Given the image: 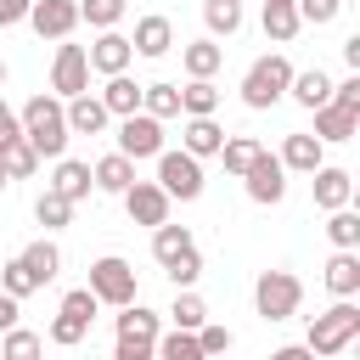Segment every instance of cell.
I'll list each match as a JSON object with an SVG mask.
<instances>
[{
    "instance_id": "38",
    "label": "cell",
    "mask_w": 360,
    "mask_h": 360,
    "mask_svg": "<svg viewBox=\"0 0 360 360\" xmlns=\"http://www.w3.org/2000/svg\"><path fill=\"white\" fill-rule=\"evenodd\" d=\"M0 292H11V298L22 304L28 292H39V281H34V270H28L22 259H6V264H0Z\"/></svg>"
},
{
    "instance_id": "41",
    "label": "cell",
    "mask_w": 360,
    "mask_h": 360,
    "mask_svg": "<svg viewBox=\"0 0 360 360\" xmlns=\"http://www.w3.org/2000/svg\"><path fill=\"white\" fill-rule=\"evenodd\" d=\"M96 309H101V298H96L90 287H73V292H62V315H73L79 326H90V321H96Z\"/></svg>"
},
{
    "instance_id": "9",
    "label": "cell",
    "mask_w": 360,
    "mask_h": 360,
    "mask_svg": "<svg viewBox=\"0 0 360 360\" xmlns=\"http://www.w3.org/2000/svg\"><path fill=\"white\" fill-rule=\"evenodd\" d=\"M248 197L259 202V208H276L281 197H287V169H281V158L276 152H259L253 163H248Z\"/></svg>"
},
{
    "instance_id": "43",
    "label": "cell",
    "mask_w": 360,
    "mask_h": 360,
    "mask_svg": "<svg viewBox=\"0 0 360 360\" xmlns=\"http://www.w3.org/2000/svg\"><path fill=\"white\" fill-rule=\"evenodd\" d=\"M84 332H90V326H79L73 315H62V309H56V321H51V343H56V349H79V343H84Z\"/></svg>"
},
{
    "instance_id": "5",
    "label": "cell",
    "mask_w": 360,
    "mask_h": 360,
    "mask_svg": "<svg viewBox=\"0 0 360 360\" xmlns=\"http://www.w3.org/2000/svg\"><path fill=\"white\" fill-rule=\"evenodd\" d=\"M152 343H158V315L146 304H135V298L118 304V343H112V354L118 360H146Z\"/></svg>"
},
{
    "instance_id": "24",
    "label": "cell",
    "mask_w": 360,
    "mask_h": 360,
    "mask_svg": "<svg viewBox=\"0 0 360 360\" xmlns=\"http://www.w3.org/2000/svg\"><path fill=\"white\" fill-rule=\"evenodd\" d=\"M321 152H326V146H321V141H315V135H287V141H281V152H276V158H281V169H298V174H309V169H315V163H326V158H321Z\"/></svg>"
},
{
    "instance_id": "8",
    "label": "cell",
    "mask_w": 360,
    "mask_h": 360,
    "mask_svg": "<svg viewBox=\"0 0 360 360\" xmlns=\"http://www.w3.org/2000/svg\"><path fill=\"white\" fill-rule=\"evenodd\" d=\"M84 287H90L101 304H112V309H118V304H129V298H135V270H129V259L107 253V259H96V264H90V281H84Z\"/></svg>"
},
{
    "instance_id": "47",
    "label": "cell",
    "mask_w": 360,
    "mask_h": 360,
    "mask_svg": "<svg viewBox=\"0 0 360 360\" xmlns=\"http://www.w3.org/2000/svg\"><path fill=\"white\" fill-rule=\"evenodd\" d=\"M22 17H28V0H0V28H11Z\"/></svg>"
},
{
    "instance_id": "50",
    "label": "cell",
    "mask_w": 360,
    "mask_h": 360,
    "mask_svg": "<svg viewBox=\"0 0 360 360\" xmlns=\"http://www.w3.org/2000/svg\"><path fill=\"white\" fill-rule=\"evenodd\" d=\"M6 186H11V174H6V163H0V191H6Z\"/></svg>"
},
{
    "instance_id": "12",
    "label": "cell",
    "mask_w": 360,
    "mask_h": 360,
    "mask_svg": "<svg viewBox=\"0 0 360 360\" xmlns=\"http://www.w3.org/2000/svg\"><path fill=\"white\" fill-rule=\"evenodd\" d=\"M51 90L68 101L79 90H90V56L84 45H56V62H51Z\"/></svg>"
},
{
    "instance_id": "2",
    "label": "cell",
    "mask_w": 360,
    "mask_h": 360,
    "mask_svg": "<svg viewBox=\"0 0 360 360\" xmlns=\"http://www.w3.org/2000/svg\"><path fill=\"white\" fill-rule=\"evenodd\" d=\"M354 338H360V304H354V298H338L326 315H309V338H304V349L326 360V354H343Z\"/></svg>"
},
{
    "instance_id": "30",
    "label": "cell",
    "mask_w": 360,
    "mask_h": 360,
    "mask_svg": "<svg viewBox=\"0 0 360 360\" xmlns=\"http://www.w3.org/2000/svg\"><path fill=\"white\" fill-rule=\"evenodd\" d=\"M202 22H208V34L219 39H231L236 28H242V0H202Z\"/></svg>"
},
{
    "instance_id": "21",
    "label": "cell",
    "mask_w": 360,
    "mask_h": 360,
    "mask_svg": "<svg viewBox=\"0 0 360 360\" xmlns=\"http://www.w3.org/2000/svg\"><path fill=\"white\" fill-rule=\"evenodd\" d=\"M287 96L298 101V107H321V101H332V79H326V68H292V84H287Z\"/></svg>"
},
{
    "instance_id": "34",
    "label": "cell",
    "mask_w": 360,
    "mask_h": 360,
    "mask_svg": "<svg viewBox=\"0 0 360 360\" xmlns=\"http://www.w3.org/2000/svg\"><path fill=\"white\" fill-rule=\"evenodd\" d=\"M326 236L332 248H360V214L343 202V208H326Z\"/></svg>"
},
{
    "instance_id": "49",
    "label": "cell",
    "mask_w": 360,
    "mask_h": 360,
    "mask_svg": "<svg viewBox=\"0 0 360 360\" xmlns=\"http://www.w3.org/2000/svg\"><path fill=\"white\" fill-rule=\"evenodd\" d=\"M343 62L360 73V34H354V39H343Z\"/></svg>"
},
{
    "instance_id": "40",
    "label": "cell",
    "mask_w": 360,
    "mask_h": 360,
    "mask_svg": "<svg viewBox=\"0 0 360 360\" xmlns=\"http://www.w3.org/2000/svg\"><path fill=\"white\" fill-rule=\"evenodd\" d=\"M163 276H169L174 287H197V276H202V253H197V248H186V253H174V259L163 264Z\"/></svg>"
},
{
    "instance_id": "26",
    "label": "cell",
    "mask_w": 360,
    "mask_h": 360,
    "mask_svg": "<svg viewBox=\"0 0 360 360\" xmlns=\"http://www.w3.org/2000/svg\"><path fill=\"white\" fill-rule=\"evenodd\" d=\"M298 28H304V22H298V6H292V0H264V39L287 45Z\"/></svg>"
},
{
    "instance_id": "39",
    "label": "cell",
    "mask_w": 360,
    "mask_h": 360,
    "mask_svg": "<svg viewBox=\"0 0 360 360\" xmlns=\"http://www.w3.org/2000/svg\"><path fill=\"white\" fill-rule=\"evenodd\" d=\"M79 22H90V28H118V22H124V0H79Z\"/></svg>"
},
{
    "instance_id": "28",
    "label": "cell",
    "mask_w": 360,
    "mask_h": 360,
    "mask_svg": "<svg viewBox=\"0 0 360 360\" xmlns=\"http://www.w3.org/2000/svg\"><path fill=\"white\" fill-rule=\"evenodd\" d=\"M259 152H264V146H259L253 135H225V141H219V158H225V174H236V180L248 174V163H253Z\"/></svg>"
},
{
    "instance_id": "18",
    "label": "cell",
    "mask_w": 360,
    "mask_h": 360,
    "mask_svg": "<svg viewBox=\"0 0 360 360\" xmlns=\"http://www.w3.org/2000/svg\"><path fill=\"white\" fill-rule=\"evenodd\" d=\"M129 45H135V56H169V51H174V22L152 11V17H141V22H135Z\"/></svg>"
},
{
    "instance_id": "11",
    "label": "cell",
    "mask_w": 360,
    "mask_h": 360,
    "mask_svg": "<svg viewBox=\"0 0 360 360\" xmlns=\"http://www.w3.org/2000/svg\"><path fill=\"white\" fill-rule=\"evenodd\" d=\"M39 39H68L79 28V0H28V17Z\"/></svg>"
},
{
    "instance_id": "32",
    "label": "cell",
    "mask_w": 360,
    "mask_h": 360,
    "mask_svg": "<svg viewBox=\"0 0 360 360\" xmlns=\"http://www.w3.org/2000/svg\"><path fill=\"white\" fill-rule=\"evenodd\" d=\"M219 107V84L214 79H191L186 90H180V112L186 118H202V112H214Z\"/></svg>"
},
{
    "instance_id": "42",
    "label": "cell",
    "mask_w": 360,
    "mask_h": 360,
    "mask_svg": "<svg viewBox=\"0 0 360 360\" xmlns=\"http://www.w3.org/2000/svg\"><path fill=\"white\" fill-rule=\"evenodd\" d=\"M0 354H6V360H34V354H39V338L22 332V326H6V332H0Z\"/></svg>"
},
{
    "instance_id": "45",
    "label": "cell",
    "mask_w": 360,
    "mask_h": 360,
    "mask_svg": "<svg viewBox=\"0 0 360 360\" xmlns=\"http://www.w3.org/2000/svg\"><path fill=\"white\" fill-rule=\"evenodd\" d=\"M292 6H298V22H315V28L343 11V0H292Z\"/></svg>"
},
{
    "instance_id": "25",
    "label": "cell",
    "mask_w": 360,
    "mask_h": 360,
    "mask_svg": "<svg viewBox=\"0 0 360 360\" xmlns=\"http://www.w3.org/2000/svg\"><path fill=\"white\" fill-rule=\"evenodd\" d=\"M90 180H96V191H112V197H118V191L135 180V158H124V152H107V158L90 169Z\"/></svg>"
},
{
    "instance_id": "1",
    "label": "cell",
    "mask_w": 360,
    "mask_h": 360,
    "mask_svg": "<svg viewBox=\"0 0 360 360\" xmlns=\"http://www.w3.org/2000/svg\"><path fill=\"white\" fill-rule=\"evenodd\" d=\"M22 118V135H28V146L39 152V158H62L68 152V141H73V129H68V112H62V96H28V107L17 112Z\"/></svg>"
},
{
    "instance_id": "37",
    "label": "cell",
    "mask_w": 360,
    "mask_h": 360,
    "mask_svg": "<svg viewBox=\"0 0 360 360\" xmlns=\"http://www.w3.org/2000/svg\"><path fill=\"white\" fill-rule=\"evenodd\" d=\"M169 315H174V326H186V332H197V326L208 321V304H202V298H197L191 287H174V309H169Z\"/></svg>"
},
{
    "instance_id": "19",
    "label": "cell",
    "mask_w": 360,
    "mask_h": 360,
    "mask_svg": "<svg viewBox=\"0 0 360 360\" xmlns=\"http://www.w3.org/2000/svg\"><path fill=\"white\" fill-rule=\"evenodd\" d=\"M51 191H62L68 202H84L90 191H96V180H90V163H79V158H56V174H51Z\"/></svg>"
},
{
    "instance_id": "16",
    "label": "cell",
    "mask_w": 360,
    "mask_h": 360,
    "mask_svg": "<svg viewBox=\"0 0 360 360\" xmlns=\"http://www.w3.org/2000/svg\"><path fill=\"white\" fill-rule=\"evenodd\" d=\"M62 112H68V129L73 135H101L107 129V107H101V96H90V90H79V96H68L62 101Z\"/></svg>"
},
{
    "instance_id": "51",
    "label": "cell",
    "mask_w": 360,
    "mask_h": 360,
    "mask_svg": "<svg viewBox=\"0 0 360 360\" xmlns=\"http://www.w3.org/2000/svg\"><path fill=\"white\" fill-rule=\"evenodd\" d=\"M0 84H6V62H0Z\"/></svg>"
},
{
    "instance_id": "33",
    "label": "cell",
    "mask_w": 360,
    "mask_h": 360,
    "mask_svg": "<svg viewBox=\"0 0 360 360\" xmlns=\"http://www.w3.org/2000/svg\"><path fill=\"white\" fill-rule=\"evenodd\" d=\"M34 219H39L45 231H62V225L73 219V202H68L62 191H51V186H45V191L34 197Z\"/></svg>"
},
{
    "instance_id": "23",
    "label": "cell",
    "mask_w": 360,
    "mask_h": 360,
    "mask_svg": "<svg viewBox=\"0 0 360 360\" xmlns=\"http://www.w3.org/2000/svg\"><path fill=\"white\" fill-rule=\"evenodd\" d=\"M101 107H107L112 118L135 112V107H141V84H135L129 73H107V84H101Z\"/></svg>"
},
{
    "instance_id": "13",
    "label": "cell",
    "mask_w": 360,
    "mask_h": 360,
    "mask_svg": "<svg viewBox=\"0 0 360 360\" xmlns=\"http://www.w3.org/2000/svg\"><path fill=\"white\" fill-rule=\"evenodd\" d=\"M309 112H315V141H321V146H343V141L360 135V112H354V107L321 101V107H309Z\"/></svg>"
},
{
    "instance_id": "7",
    "label": "cell",
    "mask_w": 360,
    "mask_h": 360,
    "mask_svg": "<svg viewBox=\"0 0 360 360\" xmlns=\"http://www.w3.org/2000/svg\"><path fill=\"white\" fill-rule=\"evenodd\" d=\"M118 152L124 158H158L163 152V118H152L146 107H135V112H124L118 118Z\"/></svg>"
},
{
    "instance_id": "22",
    "label": "cell",
    "mask_w": 360,
    "mask_h": 360,
    "mask_svg": "<svg viewBox=\"0 0 360 360\" xmlns=\"http://www.w3.org/2000/svg\"><path fill=\"white\" fill-rule=\"evenodd\" d=\"M180 62H186L191 79H214V73L225 68V45H214V39H191V45L180 51Z\"/></svg>"
},
{
    "instance_id": "31",
    "label": "cell",
    "mask_w": 360,
    "mask_h": 360,
    "mask_svg": "<svg viewBox=\"0 0 360 360\" xmlns=\"http://www.w3.org/2000/svg\"><path fill=\"white\" fill-rule=\"evenodd\" d=\"M141 107L152 112V118H180V84H141Z\"/></svg>"
},
{
    "instance_id": "6",
    "label": "cell",
    "mask_w": 360,
    "mask_h": 360,
    "mask_svg": "<svg viewBox=\"0 0 360 360\" xmlns=\"http://www.w3.org/2000/svg\"><path fill=\"white\" fill-rule=\"evenodd\" d=\"M158 186L169 191V197H180V202H197L202 197V158H191L186 146L180 152H158Z\"/></svg>"
},
{
    "instance_id": "46",
    "label": "cell",
    "mask_w": 360,
    "mask_h": 360,
    "mask_svg": "<svg viewBox=\"0 0 360 360\" xmlns=\"http://www.w3.org/2000/svg\"><path fill=\"white\" fill-rule=\"evenodd\" d=\"M17 135H22V118H17V112L6 107V96H0V146H11Z\"/></svg>"
},
{
    "instance_id": "44",
    "label": "cell",
    "mask_w": 360,
    "mask_h": 360,
    "mask_svg": "<svg viewBox=\"0 0 360 360\" xmlns=\"http://www.w3.org/2000/svg\"><path fill=\"white\" fill-rule=\"evenodd\" d=\"M197 343H202V354H225V349L236 343V332L219 326V321H202V326H197Z\"/></svg>"
},
{
    "instance_id": "10",
    "label": "cell",
    "mask_w": 360,
    "mask_h": 360,
    "mask_svg": "<svg viewBox=\"0 0 360 360\" xmlns=\"http://www.w3.org/2000/svg\"><path fill=\"white\" fill-rule=\"evenodd\" d=\"M118 197H124V208H129L135 225H163V219H169V202H174L158 180H129Z\"/></svg>"
},
{
    "instance_id": "29",
    "label": "cell",
    "mask_w": 360,
    "mask_h": 360,
    "mask_svg": "<svg viewBox=\"0 0 360 360\" xmlns=\"http://www.w3.org/2000/svg\"><path fill=\"white\" fill-rule=\"evenodd\" d=\"M186 248H197L186 225H169V219H163V225H152V259H158V264H169V259H174V253H186Z\"/></svg>"
},
{
    "instance_id": "4",
    "label": "cell",
    "mask_w": 360,
    "mask_h": 360,
    "mask_svg": "<svg viewBox=\"0 0 360 360\" xmlns=\"http://www.w3.org/2000/svg\"><path fill=\"white\" fill-rule=\"evenodd\" d=\"M298 304H304V281L292 276V270H264L259 281H253V309H259V321H292L298 315Z\"/></svg>"
},
{
    "instance_id": "14",
    "label": "cell",
    "mask_w": 360,
    "mask_h": 360,
    "mask_svg": "<svg viewBox=\"0 0 360 360\" xmlns=\"http://www.w3.org/2000/svg\"><path fill=\"white\" fill-rule=\"evenodd\" d=\"M309 191H315V208H343V202H354V174L338 169V163H315Z\"/></svg>"
},
{
    "instance_id": "27",
    "label": "cell",
    "mask_w": 360,
    "mask_h": 360,
    "mask_svg": "<svg viewBox=\"0 0 360 360\" xmlns=\"http://www.w3.org/2000/svg\"><path fill=\"white\" fill-rule=\"evenodd\" d=\"M17 259H22L28 270H34V281H39V287H45V281H56V270H62V253H56V242H51V236L28 242V248H22Z\"/></svg>"
},
{
    "instance_id": "15",
    "label": "cell",
    "mask_w": 360,
    "mask_h": 360,
    "mask_svg": "<svg viewBox=\"0 0 360 360\" xmlns=\"http://www.w3.org/2000/svg\"><path fill=\"white\" fill-rule=\"evenodd\" d=\"M84 56H90V68H96V73H124V68L135 62V45H129V34L101 28V34H96V45H84Z\"/></svg>"
},
{
    "instance_id": "3",
    "label": "cell",
    "mask_w": 360,
    "mask_h": 360,
    "mask_svg": "<svg viewBox=\"0 0 360 360\" xmlns=\"http://www.w3.org/2000/svg\"><path fill=\"white\" fill-rule=\"evenodd\" d=\"M287 84H292V62H287L281 51H270V56H259V62L242 73V101H248L253 112H264V107H276V101L287 96Z\"/></svg>"
},
{
    "instance_id": "17",
    "label": "cell",
    "mask_w": 360,
    "mask_h": 360,
    "mask_svg": "<svg viewBox=\"0 0 360 360\" xmlns=\"http://www.w3.org/2000/svg\"><path fill=\"white\" fill-rule=\"evenodd\" d=\"M326 292L332 298H360V248H338L326 259Z\"/></svg>"
},
{
    "instance_id": "35",
    "label": "cell",
    "mask_w": 360,
    "mask_h": 360,
    "mask_svg": "<svg viewBox=\"0 0 360 360\" xmlns=\"http://www.w3.org/2000/svg\"><path fill=\"white\" fill-rule=\"evenodd\" d=\"M0 163H6V174H11V180H28V174L39 169V152L28 146V135H17L11 146H0Z\"/></svg>"
},
{
    "instance_id": "48",
    "label": "cell",
    "mask_w": 360,
    "mask_h": 360,
    "mask_svg": "<svg viewBox=\"0 0 360 360\" xmlns=\"http://www.w3.org/2000/svg\"><path fill=\"white\" fill-rule=\"evenodd\" d=\"M6 326H17V298H11V292H0V332H6Z\"/></svg>"
},
{
    "instance_id": "20",
    "label": "cell",
    "mask_w": 360,
    "mask_h": 360,
    "mask_svg": "<svg viewBox=\"0 0 360 360\" xmlns=\"http://www.w3.org/2000/svg\"><path fill=\"white\" fill-rule=\"evenodd\" d=\"M219 141H225V129L214 124V112L186 118V129H180V146H186L191 158H219Z\"/></svg>"
},
{
    "instance_id": "36",
    "label": "cell",
    "mask_w": 360,
    "mask_h": 360,
    "mask_svg": "<svg viewBox=\"0 0 360 360\" xmlns=\"http://www.w3.org/2000/svg\"><path fill=\"white\" fill-rule=\"evenodd\" d=\"M152 354H163V360H202V343H197V332L174 326L169 338H158V343H152Z\"/></svg>"
}]
</instances>
